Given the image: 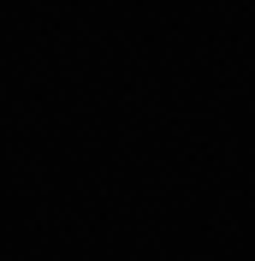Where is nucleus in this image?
I'll return each instance as SVG.
<instances>
[]
</instances>
